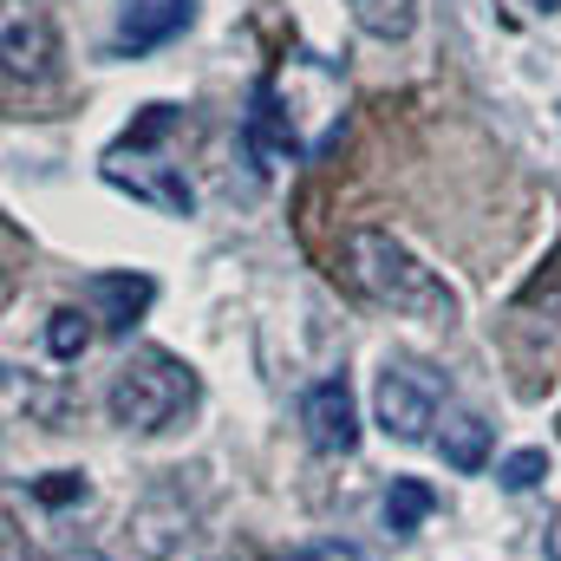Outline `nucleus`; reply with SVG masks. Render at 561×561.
I'll return each mask as SVG.
<instances>
[{"mask_svg":"<svg viewBox=\"0 0 561 561\" xmlns=\"http://www.w3.org/2000/svg\"><path fill=\"white\" fill-rule=\"evenodd\" d=\"M346 280L366 300H379V307H392L405 320H437V327L457 320V294L431 275L392 229H353L346 236Z\"/></svg>","mask_w":561,"mask_h":561,"instance_id":"nucleus-1","label":"nucleus"},{"mask_svg":"<svg viewBox=\"0 0 561 561\" xmlns=\"http://www.w3.org/2000/svg\"><path fill=\"white\" fill-rule=\"evenodd\" d=\"M105 405H112V419L125 424V431H144V437H150V431H170V424L196 405V373H190L176 353L144 346V353H131V359L118 366Z\"/></svg>","mask_w":561,"mask_h":561,"instance_id":"nucleus-2","label":"nucleus"},{"mask_svg":"<svg viewBox=\"0 0 561 561\" xmlns=\"http://www.w3.org/2000/svg\"><path fill=\"white\" fill-rule=\"evenodd\" d=\"M437 405H444V379H437L431 366L386 359L379 392H373V412H379V424H386V437H399V444H419V437H431Z\"/></svg>","mask_w":561,"mask_h":561,"instance_id":"nucleus-3","label":"nucleus"},{"mask_svg":"<svg viewBox=\"0 0 561 561\" xmlns=\"http://www.w3.org/2000/svg\"><path fill=\"white\" fill-rule=\"evenodd\" d=\"M190 20H196V0H118L112 53H118V59H144V53L170 46Z\"/></svg>","mask_w":561,"mask_h":561,"instance_id":"nucleus-4","label":"nucleus"},{"mask_svg":"<svg viewBox=\"0 0 561 561\" xmlns=\"http://www.w3.org/2000/svg\"><path fill=\"white\" fill-rule=\"evenodd\" d=\"M300 424H307V444L327 450V457H346L359 444V405H353V386L346 379H320L307 386L300 399Z\"/></svg>","mask_w":561,"mask_h":561,"instance_id":"nucleus-5","label":"nucleus"},{"mask_svg":"<svg viewBox=\"0 0 561 561\" xmlns=\"http://www.w3.org/2000/svg\"><path fill=\"white\" fill-rule=\"evenodd\" d=\"M46 72H53V33H46V20H33V13L20 20L13 13L7 20V79H26L33 85Z\"/></svg>","mask_w":561,"mask_h":561,"instance_id":"nucleus-6","label":"nucleus"},{"mask_svg":"<svg viewBox=\"0 0 561 561\" xmlns=\"http://www.w3.org/2000/svg\"><path fill=\"white\" fill-rule=\"evenodd\" d=\"M437 450H444L450 470H483L490 463V424L477 412H450L444 431H437Z\"/></svg>","mask_w":561,"mask_h":561,"instance_id":"nucleus-7","label":"nucleus"},{"mask_svg":"<svg viewBox=\"0 0 561 561\" xmlns=\"http://www.w3.org/2000/svg\"><path fill=\"white\" fill-rule=\"evenodd\" d=\"M150 280L144 275H92V300H105V327L112 333H125L131 320H138L144 307H150Z\"/></svg>","mask_w":561,"mask_h":561,"instance_id":"nucleus-8","label":"nucleus"},{"mask_svg":"<svg viewBox=\"0 0 561 561\" xmlns=\"http://www.w3.org/2000/svg\"><path fill=\"white\" fill-rule=\"evenodd\" d=\"M242 138L255 144L262 157H280V150H294V125H287V112L275 105V85H268V79L255 85V112H249Z\"/></svg>","mask_w":561,"mask_h":561,"instance_id":"nucleus-9","label":"nucleus"},{"mask_svg":"<svg viewBox=\"0 0 561 561\" xmlns=\"http://www.w3.org/2000/svg\"><path fill=\"white\" fill-rule=\"evenodd\" d=\"M353 20L373 39H405L419 26V0H353Z\"/></svg>","mask_w":561,"mask_h":561,"instance_id":"nucleus-10","label":"nucleus"},{"mask_svg":"<svg viewBox=\"0 0 561 561\" xmlns=\"http://www.w3.org/2000/svg\"><path fill=\"white\" fill-rule=\"evenodd\" d=\"M92 346V313L85 307H59L53 320H46V353L53 359H79Z\"/></svg>","mask_w":561,"mask_h":561,"instance_id":"nucleus-11","label":"nucleus"},{"mask_svg":"<svg viewBox=\"0 0 561 561\" xmlns=\"http://www.w3.org/2000/svg\"><path fill=\"white\" fill-rule=\"evenodd\" d=\"M431 503H437V496L424 490L419 477H399L392 496H386V523H392V536H412L424 516H431Z\"/></svg>","mask_w":561,"mask_h":561,"instance_id":"nucleus-12","label":"nucleus"},{"mask_svg":"<svg viewBox=\"0 0 561 561\" xmlns=\"http://www.w3.org/2000/svg\"><path fill=\"white\" fill-rule=\"evenodd\" d=\"M542 477H549V450H516V457L496 463V483L503 490H536Z\"/></svg>","mask_w":561,"mask_h":561,"instance_id":"nucleus-13","label":"nucleus"},{"mask_svg":"<svg viewBox=\"0 0 561 561\" xmlns=\"http://www.w3.org/2000/svg\"><path fill=\"white\" fill-rule=\"evenodd\" d=\"M176 125V105H144V125L138 131H125V150H144V144H157L163 131Z\"/></svg>","mask_w":561,"mask_h":561,"instance_id":"nucleus-14","label":"nucleus"},{"mask_svg":"<svg viewBox=\"0 0 561 561\" xmlns=\"http://www.w3.org/2000/svg\"><path fill=\"white\" fill-rule=\"evenodd\" d=\"M39 496H46V503H72V496H85V477L53 470V483H39Z\"/></svg>","mask_w":561,"mask_h":561,"instance_id":"nucleus-15","label":"nucleus"}]
</instances>
